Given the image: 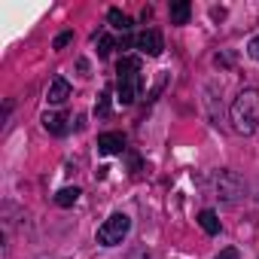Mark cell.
<instances>
[{"mask_svg": "<svg viewBox=\"0 0 259 259\" xmlns=\"http://www.w3.org/2000/svg\"><path fill=\"white\" fill-rule=\"evenodd\" d=\"M43 125H46V132H52V135H64L67 132V116L64 113H46Z\"/></svg>", "mask_w": 259, "mask_h": 259, "instance_id": "8", "label": "cell"}, {"mask_svg": "<svg viewBox=\"0 0 259 259\" xmlns=\"http://www.w3.org/2000/svg\"><path fill=\"white\" fill-rule=\"evenodd\" d=\"M79 195H82V192H79L76 186H64V189L55 192V204H58V207H70V204H76Z\"/></svg>", "mask_w": 259, "mask_h": 259, "instance_id": "10", "label": "cell"}, {"mask_svg": "<svg viewBox=\"0 0 259 259\" xmlns=\"http://www.w3.org/2000/svg\"><path fill=\"white\" fill-rule=\"evenodd\" d=\"M70 98V82L64 76H55L49 82V104H64Z\"/></svg>", "mask_w": 259, "mask_h": 259, "instance_id": "7", "label": "cell"}, {"mask_svg": "<svg viewBox=\"0 0 259 259\" xmlns=\"http://www.w3.org/2000/svg\"><path fill=\"white\" fill-rule=\"evenodd\" d=\"M232 125L238 135H253L259 128V92L244 89L232 104Z\"/></svg>", "mask_w": 259, "mask_h": 259, "instance_id": "2", "label": "cell"}, {"mask_svg": "<svg viewBox=\"0 0 259 259\" xmlns=\"http://www.w3.org/2000/svg\"><path fill=\"white\" fill-rule=\"evenodd\" d=\"M107 22H110L116 31H122V34L132 31V19H128L125 13H119V10H110V13H107Z\"/></svg>", "mask_w": 259, "mask_h": 259, "instance_id": "12", "label": "cell"}, {"mask_svg": "<svg viewBox=\"0 0 259 259\" xmlns=\"http://www.w3.org/2000/svg\"><path fill=\"white\" fill-rule=\"evenodd\" d=\"M70 40H73V31H64V34H58V37H55V49H64Z\"/></svg>", "mask_w": 259, "mask_h": 259, "instance_id": "15", "label": "cell"}, {"mask_svg": "<svg viewBox=\"0 0 259 259\" xmlns=\"http://www.w3.org/2000/svg\"><path fill=\"white\" fill-rule=\"evenodd\" d=\"M213 259H241V253H238L235 247H226V250H220Z\"/></svg>", "mask_w": 259, "mask_h": 259, "instance_id": "16", "label": "cell"}, {"mask_svg": "<svg viewBox=\"0 0 259 259\" xmlns=\"http://www.w3.org/2000/svg\"><path fill=\"white\" fill-rule=\"evenodd\" d=\"M141 85H144V73H141V58L125 55L116 67V95L119 101L128 107L141 98Z\"/></svg>", "mask_w": 259, "mask_h": 259, "instance_id": "1", "label": "cell"}, {"mask_svg": "<svg viewBox=\"0 0 259 259\" xmlns=\"http://www.w3.org/2000/svg\"><path fill=\"white\" fill-rule=\"evenodd\" d=\"M198 226H201L207 235H217V232H220V217H217L213 210H201V213H198Z\"/></svg>", "mask_w": 259, "mask_h": 259, "instance_id": "11", "label": "cell"}, {"mask_svg": "<svg viewBox=\"0 0 259 259\" xmlns=\"http://www.w3.org/2000/svg\"><path fill=\"white\" fill-rule=\"evenodd\" d=\"M192 16V7L186 4V0H177V4H171V22L174 25H186Z\"/></svg>", "mask_w": 259, "mask_h": 259, "instance_id": "9", "label": "cell"}, {"mask_svg": "<svg viewBox=\"0 0 259 259\" xmlns=\"http://www.w3.org/2000/svg\"><path fill=\"white\" fill-rule=\"evenodd\" d=\"M98 150L104 156H119V153H125V138L119 132H107V135L98 138Z\"/></svg>", "mask_w": 259, "mask_h": 259, "instance_id": "6", "label": "cell"}, {"mask_svg": "<svg viewBox=\"0 0 259 259\" xmlns=\"http://www.w3.org/2000/svg\"><path fill=\"white\" fill-rule=\"evenodd\" d=\"M135 46H138L144 55H153V58H156V55H162V49H165L162 34H159V31H153V28H150V31H144V34H138Z\"/></svg>", "mask_w": 259, "mask_h": 259, "instance_id": "5", "label": "cell"}, {"mask_svg": "<svg viewBox=\"0 0 259 259\" xmlns=\"http://www.w3.org/2000/svg\"><path fill=\"white\" fill-rule=\"evenodd\" d=\"M113 49H116V40H113L110 34H101V37H98V55H101V58H110Z\"/></svg>", "mask_w": 259, "mask_h": 259, "instance_id": "13", "label": "cell"}, {"mask_svg": "<svg viewBox=\"0 0 259 259\" xmlns=\"http://www.w3.org/2000/svg\"><path fill=\"white\" fill-rule=\"evenodd\" d=\"M247 52H250V58H253V61H259V37H253V40L247 43Z\"/></svg>", "mask_w": 259, "mask_h": 259, "instance_id": "17", "label": "cell"}, {"mask_svg": "<svg viewBox=\"0 0 259 259\" xmlns=\"http://www.w3.org/2000/svg\"><path fill=\"white\" fill-rule=\"evenodd\" d=\"M217 192H220L226 201H235V198L244 192V183H241V177H238L235 171H223V174L217 177Z\"/></svg>", "mask_w": 259, "mask_h": 259, "instance_id": "4", "label": "cell"}, {"mask_svg": "<svg viewBox=\"0 0 259 259\" xmlns=\"http://www.w3.org/2000/svg\"><path fill=\"white\" fill-rule=\"evenodd\" d=\"M95 110H98V116H107V113H110V95H107V92L98 98V107H95Z\"/></svg>", "mask_w": 259, "mask_h": 259, "instance_id": "14", "label": "cell"}, {"mask_svg": "<svg viewBox=\"0 0 259 259\" xmlns=\"http://www.w3.org/2000/svg\"><path fill=\"white\" fill-rule=\"evenodd\" d=\"M128 229H132V220H128L125 213H113V217H107L104 226L98 229V241H101L104 247H116V244H122V238L128 235Z\"/></svg>", "mask_w": 259, "mask_h": 259, "instance_id": "3", "label": "cell"}]
</instances>
